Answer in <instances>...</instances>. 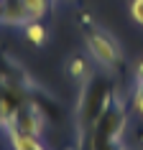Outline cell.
Listing matches in <instances>:
<instances>
[{
    "instance_id": "cell-3",
    "label": "cell",
    "mask_w": 143,
    "mask_h": 150,
    "mask_svg": "<svg viewBox=\"0 0 143 150\" xmlns=\"http://www.w3.org/2000/svg\"><path fill=\"white\" fill-rule=\"evenodd\" d=\"M84 43H87L89 56L105 71H115L123 64V56H120V48L115 43V38L110 33H105L102 28H97L92 23H84Z\"/></svg>"
},
{
    "instance_id": "cell-10",
    "label": "cell",
    "mask_w": 143,
    "mask_h": 150,
    "mask_svg": "<svg viewBox=\"0 0 143 150\" xmlns=\"http://www.w3.org/2000/svg\"><path fill=\"white\" fill-rule=\"evenodd\" d=\"M130 18L138 25H143V0H130Z\"/></svg>"
},
{
    "instance_id": "cell-1",
    "label": "cell",
    "mask_w": 143,
    "mask_h": 150,
    "mask_svg": "<svg viewBox=\"0 0 143 150\" xmlns=\"http://www.w3.org/2000/svg\"><path fill=\"white\" fill-rule=\"evenodd\" d=\"M118 97L115 84L107 74H89L87 79L82 81L79 97L74 104V130H77V148H89V135L92 127L102 112L112 104V99Z\"/></svg>"
},
{
    "instance_id": "cell-4",
    "label": "cell",
    "mask_w": 143,
    "mask_h": 150,
    "mask_svg": "<svg viewBox=\"0 0 143 150\" xmlns=\"http://www.w3.org/2000/svg\"><path fill=\"white\" fill-rule=\"evenodd\" d=\"M0 23H5V25H26L28 23V13L23 8V0H3Z\"/></svg>"
},
{
    "instance_id": "cell-7",
    "label": "cell",
    "mask_w": 143,
    "mask_h": 150,
    "mask_svg": "<svg viewBox=\"0 0 143 150\" xmlns=\"http://www.w3.org/2000/svg\"><path fill=\"white\" fill-rule=\"evenodd\" d=\"M23 33H26V38L31 41V43H36V46H44L46 43V28H44L41 21H28L23 25Z\"/></svg>"
},
{
    "instance_id": "cell-12",
    "label": "cell",
    "mask_w": 143,
    "mask_h": 150,
    "mask_svg": "<svg viewBox=\"0 0 143 150\" xmlns=\"http://www.w3.org/2000/svg\"><path fill=\"white\" fill-rule=\"evenodd\" d=\"M0 13H3V0H0Z\"/></svg>"
},
{
    "instance_id": "cell-11",
    "label": "cell",
    "mask_w": 143,
    "mask_h": 150,
    "mask_svg": "<svg viewBox=\"0 0 143 150\" xmlns=\"http://www.w3.org/2000/svg\"><path fill=\"white\" fill-rule=\"evenodd\" d=\"M133 81L135 84H143V59H138L133 64Z\"/></svg>"
},
{
    "instance_id": "cell-6",
    "label": "cell",
    "mask_w": 143,
    "mask_h": 150,
    "mask_svg": "<svg viewBox=\"0 0 143 150\" xmlns=\"http://www.w3.org/2000/svg\"><path fill=\"white\" fill-rule=\"evenodd\" d=\"M54 0H23V8L28 13V21H44L49 10H51Z\"/></svg>"
},
{
    "instance_id": "cell-2",
    "label": "cell",
    "mask_w": 143,
    "mask_h": 150,
    "mask_svg": "<svg viewBox=\"0 0 143 150\" xmlns=\"http://www.w3.org/2000/svg\"><path fill=\"white\" fill-rule=\"evenodd\" d=\"M128 125V110L123 99L115 97L112 104L102 112V117L95 122L92 127V135H89V148H115L125 132Z\"/></svg>"
},
{
    "instance_id": "cell-5",
    "label": "cell",
    "mask_w": 143,
    "mask_h": 150,
    "mask_svg": "<svg viewBox=\"0 0 143 150\" xmlns=\"http://www.w3.org/2000/svg\"><path fill=\"white\" fill-rule=\"evenodd\" d=\"M8 140L16 150H41V135H31V132H18V130H8Z\"/></svg>"
},
{
    "instance_id": "cell-8",
    "label": "cell",
    "mask_w": 143,
    "mask_h": 150,
    "mask_svg": "<svg viewBox=\"0 0 143 150\" xmlns=\"http://www.w3.org/2000/svg\"><path fill=\"white\" fill-rule=\"evenodd\" d=\"M92 74V66L87 64V59H82V56H74L69 61V76L72 79H79V81H84Z\"/></svg>"
},
{
    "instance_id": "cell-9",
    "label": "cell",
    "mask_w": 143,
    "mask_h": 150,
    "mask_svg": "<svg viewBox=\"0 0 143 150\" xmlns=\"http://www.w3.org/2000/svg\"><path fill=\"white\" fill-rule=\"evenodd\" d=\"M133 110L143 117V84H135L133 87Z\"/></svg>"
}]
</instances>
